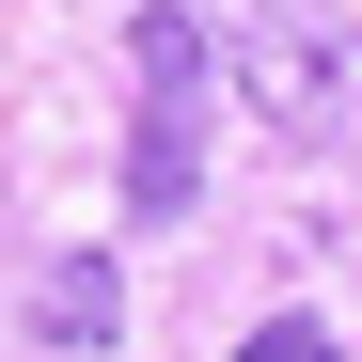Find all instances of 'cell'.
<instances>
[{"label":"cell","instance_id":"1","mask_svg":"<svg viewBox=\"0 0 362 362\" xmlns=\"http://www.w3.org/2000/svg\"><path fill=\"white\" fill-rule=\"evenodd\" d=\"M205 47H221V79L268 142L362 173V16H331V0H205Z\"/></svg>","mask_w":362,"mask_h":362},{"label":"cell","instance_id":"2","mask_svg":"<svg viewBox=\"0 0 362 362\" xmlns=\"http://www.w3.org/2000/svg\"><path fill=\"white\" fill-rule=\"evenodd\" d=\"M205 16L189 0H142L127 16V79H142V110H127V221H189V189H205Z\"/></svg>","mask_w":362,"mask_h":362},{"label":"cell","instance_id":"3","mask_svg":"<svg viewBox=\"0 0 362 362\" xmlns=\"http://www.w3.org/2000/svg\"><path fill=\"white\" fill-rule=\"evenodd\" d=\"M32 331H47V346H110V331H127L110 252H64V268H47V284H32Z\"/></svg>","mask_w":362,"mask_h":362},{"label":"cell","instance_id":"4","mask_svg":"<svg viewBox=\"0 0 362 362\" xmlns=\"http://www.w3.org/2000/svg\"><path fill=\"white\" fill-rule=\"evenodd\" d=\"M236 362H346V346H331L315 315H268V331H252V346H236Z\"/></svg>","mask_w":362,"mask_h":362}]
</instances>
